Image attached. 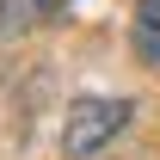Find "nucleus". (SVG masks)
I'll return each mask as SVG.
<instances>
[{"label":"nucleus","mask_w":160,"mask_h":160,"mask_svg":"<svg viewBox=\"0 0 160 160\" xmlns=\"http://www.w3.org/2000/svg\"><path fill=\"white\" fill-rule=\"evenodd\" d=\"M129 117H136L129 99H105V92L74 99V105H68V123H62V154H68V160H92L111 136L129 129Z\"/></svg>","instance_id":"f257e3e1"},{"label":"nucleus","mask_w":160,"mask_h":160,"mask_svg":"<svg viewBox=\"0 0 160 160\" xmlns=\"http://www.w3.org/2000/svg\"><path fill=\"white\" fill-rule=\"evenodd\" d=\"M129 43H136V62L160 74V0H136V19H129Z\"/></svg>","instance_id":"f03ea898"},{"label":"nucleus","mask_w":160,"mask_h":160,"mask_svg":"<svg viewBox=\"0 0 160 160\" xmlns=\"http://www.w3.org/2000/svg\"><path fill=\"white\" fill-rule=\"evenodd\" d=\"M62 6H68V0H37V12H62Z\"/></svg>","instance_id":"7ed1b4c3"}]
</instances>
